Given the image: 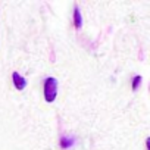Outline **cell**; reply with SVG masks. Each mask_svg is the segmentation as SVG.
Instances as JSON below:
<instances>
[{"label":"cell","instance_id":"obj_1","mask_svg":"<svg viewBox=\"0 0 150 150\" xmlns=\"http://www.w3.org/2000/svg\"><path fill=\"white\" fill-rule=\"evenodd\" d=\"M43 91H44V100L47 103H52L56 100L57 96V80L53 77L46 78L44 86H43Z\"/></svg>","mask_w":150,"mask_h":150},{"label":"cell","instance_id":"obj_2","mask_svg":"<svg viewBox=\"0 0 150 150\" xmlns=\"http://www.w3.org/2000/svg\"><path fill=\"white\" fill-rule=\"evenodd\" d=\"M12 81H13V86L16 90H24L27 87V80L22 77L19 72H13L12 74Z\"/></svg>","mask_w":150,"mask_h":150},{"label":"cell","instance_id":"obj_3","mask_svg":"<svg viewBox=\"0 0 150 150\" xmlns=\"http://www.w3.org/2000/svg\"><path fill=\"white\" fill-rule=\"evenodd\" d=\"M74 25L77 30H80L83 27V16H81L80 6H74Z\"/></svg>","mask_w":150,"mask_h":150},{"label":"cell","instance_id":"obj_4","mask_svg":"<svg viewBox=\"0 0 150 150\" xmlns=\"http://www.w3.org/2000/svg\"><path fill=\"white\" fill-rule=\"evenodd\" d=\"M59 144H60L62 149H71L75 144V137H66V135H63V137H60Z\"/></svg>","mask_w":150,"mask_h":150},{"label":"cell","instance_id":"obj_5","mask_svg":"<svg viewBox=\"0 0 150 150\" xmlns=\"http://www.w3.org/2000/svg\"><path fill=\"white\" fill-rule=\"evenodd\" d=\"M141 80H143V77L141 75H135V77L132 78V83H131V86H132V90L135 91L138 87H140V84H141Z\"/></svg>","mask_w":150,"mask_h":150}]
</instances>
